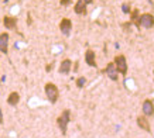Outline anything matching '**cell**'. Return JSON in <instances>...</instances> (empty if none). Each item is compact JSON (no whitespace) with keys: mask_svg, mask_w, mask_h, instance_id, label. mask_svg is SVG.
I'll list each match as a JSON object with an SVG mask.
<instances>
[{"mask_svg":"<svg viewBox=\"0 0 154 138\" xmlns=\"http://www.w3.org/2000/svg\"><path fill=\"white\" fill-rule=\"evenodd\" d=\"M82 2H85L86 4H92L94 3V0H82Z\"/></svg>","mask_w":154,"mask_h":138,"instance_id":"21","label":"cell"},{"mask_svg":"<svg viewBox=\"0 0 154 138\" xmlns=\"http://www.w3.org/2000/svg\"><path fill=\"white\" fill-rule=\"evenodd\" d=\"M69 121H71V111L69 110H64L60 114V117L57 118V125H58L60 131L62 133V135H65L66 134V130H68V124H69Z\"/></svg>","mask_w":154,"mask_h":138,"instance_id":"2","label":"cell"},{"mask_svg":"<svg viewBox=\"0 0 154 138\" xmlns=\"http://www.w3.org/2000/svg\"><path fill=\"white\" fill-rule=\"evenodd\" d=\"M86 3L85 2H82V0H78L76 3H75V6H74V11L78 16H85V14L88 13V9H86Z\"/></svg>","mask_w":154,"mask_h":138,"instance_id":"12","label":"cell"},{"mask_svg":"<svg viewBox=\"0 0 154 138\" xmlns=\"http://www.w3.org/2000/svg\"><path fill=\"white\" fill-rule=\"evenodd\" d=\"M60 31L65 35V37H69L71 32H72V21L69 19H62L60 21Z\"/></svg>","mask_w":154,"mask_h":138,"instance_id":"6","label":"cell"},{"mask_svg":"<svg viewBox=\"0 0 154 138\" xmlns=\"http://www.w3.org/2000/svg\"><path fill=\"white\" fill-rule=\"evenodd\" d=\"M85 62H86V65L91 66V68H96V66H98L96 54H95L94 50H86V52H85Z\"/></svg>","mask_w":154,"mask_h":138,"instance_id":"9","label":"cell"},{"mask_svg":"<svg viewBox=\"0 0 154 138\" xmlns=\"http://www.w3.org/2000/svg\"><path fill=\"white\" fill-rule=\"evenodd\" d=\"M5 123V118H3V110L0 109V124H3Z\"/></svg>","mask_w":154,"mask_h":138,"instance_id":"19","label":"cell"},{"mask_svg":"<svg viewBox=\"0 0 154 138\" xmlns=\"http://www.w3.org/2000/svg\"><path fill=\"white\" fill-rule=\"evenodd\" d=\"M103 72H105V74L107 75V78L110 79V80H113V82H117V80H119V72L116 70V66H115L113 62H109Z\"/></svg>","mask_w":154,"mask_h":138,"instance_id":"5","label":"cell"},{"mask_svg":"<svg viewBox=\"0 0 154 138\" xmlns=\"http://www.w3.org/2000/svg\"><path fill=\"white\" fill-rule=\"evenodd\" d=\"M3 26H5L7 30H16V27H17V17L5 16V17H3Z\"/></svg>","mask_w":154,"mask_h":138,"instance_id":"11","label":"cell"},{"mask_svg":"<svg viewBox=\"0 0 154 138\" xmlns=\"http://www.w3.org/2000/svg\"><path fill=\"white\" fill-rule=\"evenodd\" d=\"M27 23L31 24V17H30V14H28V17H27Z\"/></svg>","mask_w":154,"mask_h":138,"instance_id":"22","label":"cell"},{"mask_svg":"<svg viewBox=\"0 0 154 138\" xmlns=\"http://www.w3.org/2000/svg\"><path fill=\"white\" fill-rule=\"evenodd\" d=\"M9 40H10L9 32H2L0 34V52L5 54V55L9 54Z\"/></svg>","mask_w":154,"mask_h":138,"instance_id":"7","label":"cell"},{"mask_svg":"<svg viewBox=\"0 0 154 138\" xmlns=\"http://www.w3.org/2000/svg\"><path fill=\"white\" fill-rule=\"evenodd\" d=\"M113 64L116 66V70L119 72V75L122 76H126L127 70H129V66H127V59L125 55H116L115 59H113Z\"/></svg>","mask_w":154,"mask_h":138,"instance_id":"3","label":"cell"},{"mask_svg":"<svg viewBox=\"0 0 154 138\" xmlns=\"http://www.w3.org/2000/svg\"><path fill=\"white\" fill-rule=\"evenodd\" d=\"M141 110H143V116H146V117H151V116H154V103H153V100L146 99V100L143 101V104H141Z\"/></svg>","mask_w":154,"mask_h":138,"instance_id":"8","label":"cell"},{"mask_svg":"<svg viewBox=\"0 0 154 138\" xmlns=\"http://www.w3.org/2000/svg\"><path fill=\"white\" fill-rule=\"evenodd\" d=\"M52 66H54V64L47 65V66H45V70H47V72H51V70H52Z\"/></svg>","mask_w":154,"mask_h":138,"instance_id":"20","label":"cell"},{"mask_svg":"<svg viewBox=\"0 0 154 138\" xmlns=\"http://www.w3.org/2000/svg\"><path fill=\"white\" fill-rule=\"evenodd\" d=\"M137 125H139L141 130L147 131V133H151V127H150V123L146 116H139V117H137Z\"/></svg>","mask_w":154,"mask_h":138,"instance_id":"13","label":"cell"},{"mask_svg":"<svg viewBox=\"0 0 154 138\" xmlns=\"http://www.w3.org/2000/svg\"><path fill=\"white\" fill-rule=\"evenodd\" d=\"M71 3H72V0H60L61 6H69Z\"/></svg>","mask_w":154,"mask_h":138,"instance_id":"18","label":"cell"},{"mask_svg":"<svg viewBox=\"0 0 154 138\" xmlns=\"http://www.w3.org/2000/svg\"><path fill=\"white\" fill-rule=\"evenodd\" d=\"M153 76H154V69H153Z\"/></svg>","mask_w":154,"mask_h":138,"instance_id":"23","label":"cell"},{"mask_svg":"<svg viewBox=\"0 0 154 138\" xmlns=\"http://www.w3.org/2000/svg\"><path fill=\"white\" fill-rule=\"evenodd\" d=\"M122 10H123V13H125V14H130L131 7H130V4H129V3H123V4H122Z\"/></svg>","mask_w":154,"mask_h":138,"instance_id":"17","label":"cell"},{"mask_svg":"<svg viewBox=\"0 0 154 138\" xmlns=\"http://www.w3.org/2000/svg\"><path fill=\"white\" fill-rule=\"evenodd\" d=\"M44 92H45V96H47L48 101H50L51 104H55L57 100H58V97H60V90H58L55 83H51V82L45 83Z\"/></svg>","mask_w":154,"mask_h":138,"instance_id":"1","label":"cell"},{"mask_svg":"<svg viewBox=\"0 0 154 138\" xmlns=\"http://www.w3.org/2000/svg\"><path fill=\"white\" fill-rule=\"evenodd\" d=\"M139 16H140V13H139V10L134 9L130 11V24H134L136 27H137V21H139Z\"/></svg>","mask_w":154,"mask_h":138,"instance_id":"15","label":"cell"},{"mask_svg":"<svg viewBox=\"0 0 154 138\" xmlns=\"http://www.w3.org/2000/svg\"><path fill=\"white\" fill-rule=\"evenodd\" d=\"M19 101H20V94L17 92H11L7 96V103H9L10 106H17L19 104Z\"/></svg>","mask_w":154,"mask_h":138,"instance_id":"14","label":"cell"},{"mask_svg":"<svg viewBox=\"0 0 154 138\" xmlns=\"http://www.w3.org/2000/svg\"><path fill=\"white\" fill-rule=\"evenodd\" d=\"M86 85V78L85 76H79V78L76 79V88L78 89H82Z\"/></svg>","mask_w":154,"mask_h":138,"instance_id":"16","label":"cell"},{"mask_svg":"<svg viewBox=\"0 0 154 138\" xmlns=\"http://www.w3.org/2000/svg\"><path fill=\"white\" fill-rule=\"evenodd\" d=\"M153 28L154 27V16L150 13H143L139 16V21H137V28Z\"/></svg>","mask_w":154,"mask_h":138,"instance_id":"4","label":"cell"},{"mask_svg":"<svg viewBox=\"0 0 154 138\" xmlns=\"http://www.w3.org/2000/svg\"><path fill=\"white\" fill-rule=\"evenodd\" d=\"M71 70H72V61H71V59H64V61H61L58 72H60L61 75H69Z\"/></svg>","mask_w":154,"mask_h":138,"instance_id":"10","label":"cell"}]
</instances>
